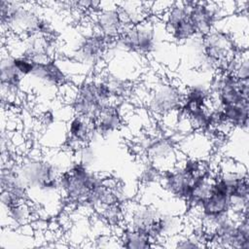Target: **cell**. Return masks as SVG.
<instances>
[{"instance_id": "30bf717a", "label": "cell", "mask_w": 249, "mask_h": 249, "mask_svg": "<svg viewBox=\"0 0 249 249\" xmlns=\"http://www.w3.org/2000/svg\"><path fill=\"white\" fill-rule=\"evenodd\" d=\"M185 89L170 82H161L154 87L148 94L147 106L151 113L164 117L180 111Z\"/></svg>"}, {"instance_id": "7c38bea8", "label": "cell", "mask_w": 249, "mask_h": 249, "mask_svg": "<svg viewBox=\"0 0 249 249\" xmlns=\"http://www.w3.org/2000/svg\"><path fill=\"white\" fill-rule=\"evenodd\" d=\"M70 106L74 115L91 122L95 119L103 105L97 95L94 78L86 79L77 86L74 94L70 98Z\"/></svg>"}, {"instance_id": "9c48e42d", "label": "cell", "mask_w": 249, "mask_h": 249, "mask_svg": "<svg viewBox=\"0 0 249 249\" xmlns=\"http://www.w3.org/2000/svg\"><path fill=\"white\" fill-rule=\"evenodd\" d=\"M140 150L146 160L160 171L172 168L179 160L181 153L176 142L166 135L146 136L140 142Z\"/></svg>"}, {"instance_id": "7a4b0ae2", "label": "cell", "mask_w": 249, "mask_h": 249, "mask_svg": "<svg viewBox=\"0 0 249 249\" xmlns=\"http://www.w3.org/2000/svg\"><path fill=\"white\" fill-rule=\"evenodd\" d=\"M16 166L28 193L36 191L43 195L58 194L61 196L58 177L67 168L46 158H29Z\"/></svg>"}, {"instance_id": "8992f818", "label": "cell", "mask_w": 249, "mask_h": 249, "mask_svg": "<svg viewBox=\"0 0 249 249\" xmlns=\"http://www.w3.org/2000/svg\"><path fill=\"white\" fill-rule=\"evenodd\" d=\"M113 41L107 39L90 24L89 31L83 32L77 39L73 57L82 65L95 68L105 58Z\"/></svg>"}, {"instance_id": "277c9868", "label": "cell", "mask_w": 249, "mask_h": 249, "mask_svg": "<svg viewBox=\"0 0 249 249\" xmlns=\"http://www.w3.org/2000/svg\"><path fill=\"white\" fill-rule=\"evenodd\" d=\"M159 18L151 16L141 23L125 26L115 40L119 51H124L131 54L150 55L156 53L160 42L159 34Z\"/></svg>"}, {"instance_id": "d4e9b609", "label": "cell", "mask_w": 249, "mask_h": 249, "mask_svg": "<svg viewBox=\"0 0 249 249\" xmlns=\"http://www.w3.org/2000/svg\"><path fill=\"white\" fill-rule=\"evenodd\" d=\"M75 153L78 155L77 159L75 160L85 164L86 166L90 167V165L94 162L95 153H94V150L91 148L90 144L82 146Z\"/></svg>"}, {"instance_id": "d6986e66", "label": "cell", "mask_w": 249, "mask_h": 249, "mask_svg": "<svg viewBox=\"0 0 249 249\" xmlns=\"http://www.w3.org/2000/svg\"><path fill=\"white\" fill-rule=\"evenodd\" d=\"M34 78L48 87L60 89L69 82V76L55 58L46 62H36L30 78Z\"/></svg>"}, {"instance_id": "9a60e30c", "label": "cell", "mask_w": 249, "mask_h": 249, "mask_svg": "<svg viewBox=\"0 0 249 249\" xmlns=\"http://www.w3.org/2000/svg\"><path fill=\"white\" fill-rule=\"evenodd\" d=\"M91 23L93 27L109 40H116L120 35L124 25L119 17L116 3H105L99 10L91 14Z\"/></svg>"}, {"instance_id": "8fae6325", "label": "cell", "mask_w": 249, "mask_h": 249, "mask_svg": "<svg viewBox=\"0 0 249 249\" xmlns=\"http://www.w3.org/2000/svg\"><path fill=\"white\" fill-rule=\"evenodd\" d=\"M226 15L221 2L190 1V19L196 36L209 33Z\"/></svg>"}, {"instance_id": "6da1fadb", "label": "cell", "mask_w": 249, "mask_h": 249, "mask_svg": "<svg viewBox=\"0 0 249 249\" xmlns=\"http://www.w3.org/2000/svg\"><path fill=\"white\" fill-rule=\"evenodd\" d=\"M0 22L3 33L7 31L18 38L35 33L53 36L51 22L37 3L1 0Z\"/></svg>"}, {"instance_id": "7402d4cb", "label": "cell", "mask_w": 249, "mask_h": 249, "mask_svg": "<svg viewBox=\"0 0 249 249\" xmlns=\"http://www.w3.org/2000/svg\"><path fill=\"white\" fill-rule=\"evenodd\" d=\"M220 119L226 122L231 128L247 130L248 127V103L227 105L217 107Z\"/></svg>"}, {"instance_id": "603a6c76", "label": "cell", "mask_w": 249, "mask_h": 249, "mask_svg": "<svg viewBox=\"0 0 249 249\" xmlns=\"http://www.w3.org/2000/svg\"><path fill=\"white\" fill-rule=\"evenodd\" d=\"M3 213H5L11 226L24 227L31 221L33 211L28 200H23L3 210Z\"/></svg>"}, {"instance_id": "484cf974", "label": "cell", "mask_w": 249, "mask_h": 249, "mask_svg": "<svg viewBox=\"0 0 249 249\" xmlns=\"http://www.w3.org/2000/svg\"><path fill=\"white\" fill-rule=\"evenodd\" d=\"M54 121V116L53 114L52 111H46L43 116H42V123L45 124V125H51L53 124Z\"/></svg>"}, {"instance_id": "ac0fdd59", "label": "cell", "mask_w": 249, "mask_h": 249, "mask_svg": "<svg viewBox=\"0 0 249 249\" xmlns=\"http://www.w3.org/2000/svg\"><path fill=\"white\" fill-rule=\"evenodd\" d=\"M0 70L2 101L5 99L7 101H11L10 97L13 96L20 89V86L23 82V77L15 66L13 62V55L7 49L6 53H4L2 51Z\"/></svg>"}, {"instance_id": "e0dca14e", "label": "cell", "mask_w": 249, "mask_h": 249, "mask_svg": "<svg viewBox=\"0 0 249 249\" xmlns=\"http://www.w3.org/2000/svg\"><path fill=\"white\" fill-rule=\"evenodd\" d=\"M124 114L120 103H108L103 105L92 121L96 136H107L119 130L124 123Z\"/></svg>"}, {"instance_id": "ba28073f", "label": "cell", "mask_w": 249, "mask_h": 249, "mask_svg": "<svg viewBox=\"0 0 249 249\" xmlns=\"http://www.w3.org/2000/svg\"><path fill=\"white\" fill-rule=\"evenodd\" d=\"M124 224L132 229L147 232L156 242L160 243V219L163 211L152 204L124 202Z\"/></svg>"}, {"instance_id": "5bb4252c", "label": "cell", "mask_w": 249, "mask_h": 249, "mask_svg": "<svg viewBox=\"0 0 249 249\" xmlns=\"http://www.w3.org/2000/svg\"><path fill=\"white\" fill-rule=\"evenodd\" d=\"M16 41L17 45L19 46L18 54L28 56L35 62H46L54 58L53 53L55 45L53 36L35 33L23 38L16 37Z\"/></svg>"}, {"instance_id": "44dd1931", "label": "cell", "mask_w": 249, "mask_h": 249, "mask_svg": "<svg viewBox=\"0 0 249 249\" xmlns=\"http://www.w3.org/2000/svg\"><path fill=\"white\" fill-rule=\"evenodd\" d=\"M118 238L120 247L126 249H147L159 246L147 232L132 229L125 225L120 228Z\"/></svg>"}, {"instance_id": "52a82bcc", "label": "cell", "mask_w": 249, "mask_h": 249, "mask_svg": "<svg viewBox=\"0 0 249 249\" xmlns=\"http://www.w3.org/2000/svg\"><path fill=\"white\" fill-rule=\"evenodd\" d=\"M159 18L164 26L168 39L176 44L184 45L196 36L190 19V1L172 2Z\"/></svg>"}, {"instance_id": "cb8c5ba5", "label": "cell", "mask_w": 249, "mask_h": 249, "mask_svg": "<svg viewBox=\"0 0 249 249\" xmlns=\"http://www.w3.org/2000/svg\"><path fill=\"white\" fill-rule=\"evenodd\" d=\"M12 55H13V62L17 67L18 71L21 74V76L23 78L30 77L34 70L36 62L33 59L23 54H17V55L12 54Z\"/></svg>"}, {"instance_id": "5b68a950", "label": "cell", "mask_w": 249, "mask_h": 249, "mask_svg": "<svg viewBox=\"0 0 249 249\" xmlns=\"http://www.w3.org/2000/svg\"><path fill=\"white\" fill-rule=\"evenodd\" d=\"M202 49L203 55L216 63L219 71L223 70L228 61L245 51L237 45L226 24L221 25L219 21L209 33L202 37Z\"/></svg>"}, {"instance_id": "4fadbf2b", "label": "cell", "mask_w": 249, "mask_h": 249, "mask_svg": "<svg viewBox=\"0 0 249 249\" xmlns=\"http://www.w3.org/2000/svg\"><path fill=\"white\" fill-rule=\"evenodd\" d=\"M197 175L189 172L177 162L172 168L160 171V182L170 196L185 202Z\"/></svg>"}, {"instance_id": "2e32d148", "label": "cell", "mask_w": 249, "mask_h": 249, "mask_svg": "<svg viewBox=\"0 0 249 249\" xmlns=\"http://www.w3.org/2000/svg\"><path fill=\"white\" fill-rule=\"evenodd\" d=\"M95 136L91 121L78 115L71 117L66 124V143L69 149L76 152L82 146L90 144Z\"/></svg>"}, {"instance_id": "3957f363", "label": "cell", "mask_w": 249, "mask_h": 249, "mask_svg": "<svg viewBox=\"0 0 249 249\" xmlns=\"http://www.w3.org/2000/svg\"><path fill=\"white\" fill-rule=\"evenodd\" d=\"M104 177L93 172L85 164L73 160L58 177L59 192L70 204H85L90 194L102 184Z\"/></svg>"}, {"instance_id": "ffe728a7", "label": "cell", "mask_w": 249, "mask_h": 249, "mask_svg": "<svg viewBox=\"0 0 249 249\" xmlns=\"http://www.w3.org/2000/svg\"><path fill=\"white\" fill-rule=\"evenodd\" d=\"M150 5L151 3L147 6V3L134 1L117 2V11L124 27L141 23L149 18L151 17Z\"/></svg>"}]
</instances>
